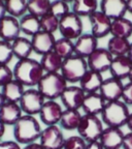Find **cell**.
I'll return each instance as SVG.
<instances>
[{"instance_id": "cell-1", "label": "cell", "mask_w": 132, "mask_h": 149, "mask_svg": "<svg viewBox=\"0 0 132 149\" xmlns=\"http://www.w3.org/2000/svg\"><path fill=\"white\" fill-rule=\"evenodd\" d=\"M12 72L14 79L28 88L37 87L44 74L40 62L32 58L18 60L12 68Z\"/></svg>"}, {"instance_id": "cell-2", "label": "cell", "mask_w": 132, "mask_h": 149, "mask_svg": "<svg viewBox=\"0 0 132 149\" xmlns=\"http://www.w3.org/2000/svg\"><path fill=\"white\" fill-rule=\"evenodd\" d=\"M41 125L35 116L24 114L14 125L15 141L20 145H27L39 140Z\"/></svg>"}, {"instance_id": "cell-3", "label": "cell", "mask_w": 132, "mask_h": 149, "mask_svg": "<svg viewBox=\"0 0 132 149\" xmlns=\"http://www.w3.org/2000/svg\"><path fill=\"white\" fill-rule=\"evenodd\" d=\"M129 114L130 111L128 106L120 100L107 102L100 114V118L106 126L122 128L123 126H126Z\"/></svg>"}, {"instance_id": "cell-4", "label": "cell", "mask_w": 132, "mask_h": 149, "mask_svg": "<svg viewBox=\"0 0 132 149\" xmlns=\"http://www.w3.org/2000/svg\"><path fill=\"white\" fill-rule=\"evenodd\" d=\"M67 86L68 83L60 72H50L44 74L36 88L46 100H56L61 97Z\"/></svg>"}, {"instance_id": "cell-5", "label": "cell", "mask_w": 132, "mask_h": 149, "mask_svg": "<svg viewBox=\"0 0 132 149\" xmlns=\"http://www.w3.org/2000/svg\"><path fill=\"white\" fill-rule=\"evenodd\" d=\"M88 70L87 59L73 54L63 60L60 74L67 83L74 84L79 83Z\"/></svg>"}, {"instance_id": "cell-6", "label": "cell", "mask_w": 132, "mask_h": 149, "mask_svg": "<svg viewBox=\"0 0 132 149\" xmlns=\"http://www.w3.org/2000/svg\"><path fill=\"white\" fill-rule=\"evenodd\" d=\"M103 130V122L99 116L83 114L81 122L77 128V133L88 143L99 140Z\"/></svg>"}, {"instance_id": "cell-7", "label": "cell", "mask_w": 132, "mask_h": 149, "mask_svg": "<svg viewBox=\"0 0 132 149\" xmlns=\"http://www.w3.org/2000/svg\"><path fill=\"white\" fill-rule=\"evenodd\" d=\"M83 22L79 16L69 12L59 20V32L62 37L75 40L83 34Z\"/></svg>"}, {"instance_id": "cell-8", "label": "cell", "mask_w": 132, "mask_h": 149, "mask_svg": "<svg viewBox=\"0 0 132 149\" xmlns=\"http://www.w3.org/2000/svg\"><path fill=\"white\" fill-rule=\"evenodd\" d=\"M46 100L39 92V90L36 87H33L26 89L21 100L19 102V105L23 111V114L36 116L39 114Z\"/></svg>"}, {"instance_id": "cell-9", "label": "cell", "mask_w": 132, "mask_h": 149, "mask_svg": "<svg viewBox=\"0 0 132 149\" xmlns=\"http://www.w3.org/2000/svg\"><path fill=\"white\" fill-rule=\"evenodd\" d=\"M65 136L59 125H50L42 128L38 142L44 149H63Z\"/></svg>"}, {"instance_id": "cell-10", "label": "cell", "mask_w": 132, "mask_h": 149, "mask_svg": "<svg viewBox=\"0 0 132 149\" xmlns=\"http://www.w3.org/2000/svg\"><path fill=\"white\" fill-rule=\"evenodd\" d=\"M113 59L114 56L109 53L106 48H97L87 58L88 68L102 74L109 70Z\"/></svg>"}, {"instance_id": "cell-11", "label": "cell", "mask_w": 132, "mask_h": 149, "mask_svg": "<svg viewBox=\"0 0 132 149\" xmlns=\"http://www.w3.org/2000/svg\"><path fill=\"white\" fill-rule=\"evenodd\" d=\"M64 109L57 100H46L40 110L39 120L46 126L59 125Z\"/></svg>"}, {"instance_id": "cell-12", "label": "cell", "mask_w": 132, "mask_h": 149, "mask_svg": "<svg viewBox=\"0 0 132 149\" xmlns=\"http://www.w3.org/2000/svg\"><path fill=\"white\" fill-rule=\"evenodd\" d=\"M88 18L91 24V33L97 40L103 38L111 33V19H109L101 10H96Z\"/></svg>"}, {"instance_id": "cell-13", "label": "cell", "mask_w": 132, "mask_h": 149, "mask_svg": "<svg viewBox=\"0 0 132 149\" xmlns=\"http://www.w3.org/2000/svg\"><path fill=\"white\" fill-rule=\"evenodd\" d=\"M85 96H86V93L84 92V90L79 86L68 85L66 89L63 91L60 100L65 109L81 110Z\"/></svg>"}, {"instance_id": "cell-14", "label": "cell", "mask_w": 132, "mask_h": 149, "mask_svg": "<svg viewBox=\"0 0 132 149\" xmlns=\"http://www.w3.org/2000/svg\"><path fill=\"white\" fill-rule=\"evenodd\" d=\"M124 83L119 79L114 77H109L104 79L102 82L101 86L98 92L101 94V96L105 100V102H115L120 100L123 92Z\"/></svg>"}, {"instance_id": "cell-15", "label": "cell", "mask_w": 132, "mask_h": 149, "mask_svg": "<svg viewBox=\"0 0 132 149\" xmlns=\"http://www.w3.org/2000/svg\"><path fill=\"white\" fill-rule=\"evenodd\" d=\"M20 21L18 18L6 15L0 21V40L12 42L19 36H21Z\"/></svg>"}, {"instance_id": "cell-16", "label": "cell", "mask_w": 132, "mask_h": 149, "mask_svg": "<svg viewBox=\"0 0 132 149\" xmlns=\"http://www.w3.org/2000/svg\"><path fill=\"white\" fill-rule=\"evenodd\" d=\"M124 135L122 128L106 126L99 138V142L104 149H121Z\"/></svg>"}, {"instance_id": "cell-17", "label": "cell", "mask_w": 132, "mask_h": 149, "mask_svg": "<svg viewBox=\"0 0 132 149\" xmlns=\"http://www.w3.org/2000/svg\"><path fill=\"white\" fill-rule=\"evenodd\" d=\"M55 42L56 38L54 36V33L46 32L42 30H40L39 32H37L31 37L33 52L40 56L53 51Z\"/></svg>"}, {"instance_id": "cell-18", "label": "cell", "mask_w": 132, "mask_h": 149, "mask_svg": "<svg viewBox=\"0 0 132 149\" xmlns=\"http://www.w3.org/2000/svg\"><path fill=\"white\" fill-rule=\"evenodd\" d=\"M98 48V40L92 33H83L74 40V54L83 58L89 56Z\"/></svg>"}, {"instance_id": "cell-19", "label": "cell", "mask_w": 132, "mask_h": 149, "mask_svg": "<svg viewBox=\"0 0 132 149\" xmlns=\"http://www.w3.org/2000/svg\"><path fill=\"white\" fill-rule=\"evenodd\" d=\"M105 104L106 102L99 92L89 93L85 96V100L82 105V110H83L84 114L100 116Z\"/></svg>"}, {"instance_id": "cell-20", "label": "cell", "mask_w": 132, "mask_h": 149, "mask_svg": "<svg viewBox=\"0 0 132 149\" xmlns=\"http://www.w3.org/2000/svg\"><path fill=\"white\" fill-rule=\"evenodd\" d=\"M100 10L111 20L123 18L127 13L126 0H101Z\"/></svg>"}, {"instance_id": "cell-21", "label": "cell", "mask_w": 132, "mask_h": 149, "mask_svg": "<svg viewBox=\"0 0 132 149\" xmlns=\"http://www.w3.org/2000/svg\"><path fill=\"white\" fill-rule=\"evenodd\" d=\"M131 68L132 61L130 60L127 55L118 56V57H114L109 72L111 74V77L123 81L128 78V74H129Z\"/></svg>"}, {"instance_id": "cell-22", "label": "cell", "mask_w": 132, "mask_h": 149, "mask_svg": "<svg viewBox=\"0 0 132 149\" xmlns=\"http://www.w3.org/2000/svg\"><path fill=\"white\" fill-rule=\"evenodd\" d=\"M23 115L21 107L17 102H6L0 108V121L6 126H14Z\"/></svg>"}, {"instance_id": "cell-23", "label": "cell", "mask_w": 132, "mask_h": 149, "mask_svg": "<svg viewBox=\"0 0 132 149\" xmlns=\"http://www.w3.org/2000/svg\"><path fill=\"white\" fill-rule=\"evenodd\" d=\"M103 80L104 79L102 77V74L88 70L86 72V74L83 76V78L79 80V86L83 89L84 92L86 94L98 92Z\"/></svg>"}, {"instance_id": "cell-24", "label": "cell", "mask_w": 132, "mask_h": 149, "mask_svg": "<svg viewBox=\"0 0 132 149\" xmlns=\"http://www.w3.org/2000/svg\"><path fill=\"white\" fill-rule=\"evenodd\" d=\"M25 90V86L16 79H12L3 87H1V92L4 95L6 102H17V104H19V102L21 100Z\"/></svg>"}, {"instance_id": "cell-25", "label": "cell", "mask_w": 132, "mask_h": 149, "mask_svg": "<svg viewBox=\"0 0 132 149\" xmlns=\"http://www.w3.org/2000/svg\"><path fill=\"white\" fill-rule=\"evenodd\" d=\"M109 34H111V36L123 37L129 40V37L132 35V21L125 17L111 20Z\"/></svg>"}, {"instance_id": "cell-26", "label": "cell", "mask_w": 132, "mask_h": 149, "mask_svg": "<svg viewBox=\"0 0 132 149\" xmlns=\"http://www.w3.org/2000/svg\"><path fill=\"white\" fill-rule=\"evenodd\" d=\"M83 114L79 110L64 109L59 126L64 130H77Z\"/></svg>"}, {"instance_id": "cell-27", "label": "cell", "mask_w": 132, "mask_h": 149, "mask_svg": "<svg viewBox=\"0 0 132 149\" xmlns=\"http://www.w3.org/2000/svg\"><path fill=\"white\" fill-rule=\"evenodd\" d=\"M14 57H16L18 60L30 58V55L33 52L31 40H28L26 37L19 36L17 40L12 42Z\"/></svg>"}, {"instance_id": "cell-28", "label": "cell", "mask_w": 132, "mask_h": 149, "mask_svg": "<svg viewBox=\"0 0 132 149\" xmlns=\"http://www.w3.org/2000/svg\"><path fill=\"white\" fill-rule=\"evenodd\" d=\"M40 64L44 70V74H50V72H60L61 66H62L63 59L61 58L58 54H56L54 51L44 54L41 56L40 59Z\"/></svg>"}, {"instance_id": "cell-29", "label": "cell", "mask_w": 132, "mask_h": 149, "mask_svg": "<svg viewBox=\"0 0 132 149\" xmlns=\"http://www.w3.org/2000/svg\"><path fill=\"white\" fill-rule=\"evenodd\" d=\"M19 21H20L21 32H23L26 35L32 37L33 35L41 30L40 19L38 17H35L30 14H26L23 17H21Z\"/></svg>"}, {"instance_id": "cell-30", "label": "cell", "mask_w": 132, "mask_h": 149, "mask_svg": "<svg viewBox=\"0 0 132 149\" xmlns=\"http://www.w3.org/2000/svg\"><path fill=\"white\" fill-rule=\"evenodd\" d=\"M130 45L131 42L127 38H123V37H116L111 36L107 42V48L109 52L114 56V57H118V56H125L128 54L130 49Z\"/></svg>"}, {"instance_id": "cell-31", "label": "cell", "mask_w": 132, "mask_h": 149, "mask_svg": "<svg viewBox=\"0 0 132 149\" xmlns=\"http://www.w3.org/2000/svg\"><path fill=\"white\" fill-rule=\"evenodd\" d=\"M72 13L79 17H89L98 10V0H73Z\"/></svg>"}, {"instance_id": "cell-32", "label": "cell", "mask_w": 132, "mask_h": 149, "mask_svg": "<svg viewBox=\"0 0 132 149\" xmlns=\"http://www.w3.org/2000/svg\"><path fill=\"white\" fill-rule=\"evenodd\" d=\"M51 3V0H28V14L33 15L35 17H38V18H41L44 15L49 14Z\"/></svg>"}, {"instance_id": "cell-33", "label": "cell", "mask_w": 132, "mask_h": 149, "mask_svg": "<svg viewBox=\"0 0 132 149\" xmlns=\"http://www.w3.org/2000/svg\"><path fill=\"white\" fill-rule=\"evenodd\" d=\"M53 51L56 54H58L63 60L68 58L74 54L73 40H70L68 38H65V37H61V38L56 40Z\"/></svg>"}, {"instance_id": "cell-34", "label": "cell", "mask_w": 132, "mask_h": 149, "mask_svg": "<svg viewBox=\"0 0 132 149\" xmlns=\"http://www.w3.org/2000/svg\"><path fill=\"white\" fill-rule=\"evenodd\" d=\"M28 0H8L5 3L6 14L15 18H21L26 15Z\"/></svg>"}, {"instance_id": "cell-35", "label": "cell", "mask_w": 132, "mask_h": 149, "mask_svg": "<svg viewBox=\"0 0 132 149\" xmlns=\"http://www.w3.org/2000/svg\"><path fill=\"white\" fill-rule=\"evenodd\" d=\"M40 19V28L42 31L54 33L59 29V19L51 14H46Z\"/></svg>"}, {"instance_id": "cell-36", "label": "cell", "mask_w": 132, "mask_h": 149, "mask_svg": "<svg viewBox=\"0 0 132 149\" xmlns=\"http://www.w3.org/2000/svg\"><path fill=\"white\" fill-rule=\"evenodd\" d=\"M14 58L12 42L0 40V65H8Z\"/></svg>"}, {"instance_id": "cell-37", "label": "cell", "mask_w": 132, "mask_h": 149, "mask_svg": "<svg viewBox=\"0 0 132 149\" xmlns=\"http://www.w3.org/2000/svg\"><path fill=\"white\" fill-rule=\"evenodd\" d=\"M69 6L68 3L64 2L62 0H55L52 1L51 6H50L49 14L55 16L56 18H58L60 20L62 17H64L65 15H67L69 13Z\"/></svg>"}, {"instance_id": "cell-38", "label": "cell", "mask_w": 132, "mask_h": 149, "mask_svg": "<svg viewBox=\"0 0 132 149\" xmlns=\"http://www.w3.org/2000/svg\"><path fill=\"white\" fill-rule=\"evenodd\" d=\"M87 142L81 136H70L66 138L63 145V149H85Z\"/></svg>"}, {"instance_id": "cell-39", "label": "cell", "mask_w": 132, "mask_h": 149, "mask_svg": "<svg viewBox=\"0 0 132 149\" xmlns=\"http://www.w3.org/2000/svg\"><path fill=\"white\" fill-rule=\"evenodd\" d=\"M14 79V72L8 65H0V87H3L5 84Z\"/></svg>"}, {"instance_id": "cell-40", "label": "cell", "mask_w": 132, "mask_h": 149, "mask_svg": "<svg viewBox=\"0 0 132 149\" xmlns=\"http://www.w3.org/2000/svg\"><path fill=\"white\" fill-rule=\"evenodd\" d=\"M121 100L125 102L126 105L129 107L132 106V83L125 84L123 88V92H122V96H121Z\"/></svg>"}, {"instance_id": "cell-41", "label": "cell", "mask_w": 132, "mask_h": 149, "mask_svg": "<svg viewBox=\"0 0 132 149\" xmlns=\"http://www.w3.org/2000/svg\"><path fill=\"white\" fill-rule=\"evenodd\" d=\"M0 149H22L21 145L12 140H0Z\"/></svg>"}, {"instance_id": "cell-42", "label": "cell", "mask_w": 132, "mask_h": 149, "mask_svg": "<svg viewBox=\"0 0 132 149\" xmlns=\"http://www.w3.org/2000/svg\"><path fill=\"white\" fill-rule=\"evenodd\" d=\"M122 148L123 149H132V133L125 134L124 135L123 143H122Z\"/></svg>"}, {"instance_id": "cell-43", "label": "cell", "mask_w": 132, "mask_h": 149, "mask_svg": "<svg viewBox=\"0 0 132 149\" xmlns=\"http://www.w3.org/2000/svg\"><path fill=\"white\" fill-rule=\"evenodd\" d=\"M85 149H104L101 143L99 142V140L97 141H92V142H88L86 144Z\"/></svg>"}, {"instance_id": "cell-44", "label": "cell", "mask_w": 132, "mask_h": 149, "mask_svg": "<svg viewBox=\"0 0 132 149\" xmlns=\"http://www.w3.org/2000/svg\"><path fill=\"white\" fill-rule=\"evenodd\" d=\"M22 149H44V147L37 141V142H33L30 143V144L24 145V147H22Z\"/></svg>"}, {"instance_id": "cell-45", "label": "cell", "mask_w": 132, "mask_h": 149, "mask_svg": "<svg viewBox=\"0 0 132 149\" xmlns=\"http://www.w3.org/2000/svg\"><path fill=\"white\" fill-rule=\"evenodd\" d=\"M6 8H5V3H3L1 0H0V21L6 16Z\"/></svg>"}, {"instance_id": "cell-46", "label": "cell", "mask_w": 132, "mask_h": 149, "mask_svg": "<svg viewBox=\"0 0 132 149\" xmlns=\"http://www.w3.org/2000/svg\"><path fill=\"white\" fill-rule=\"evenodd\" d=\"M126 126L128 127L129 132H131V133H132V112H130L129 117H128L127 122H126Z\"/></svg>"}, {"instance_id": "cell-47", "label": "cell", "mask_w": 132, "mask_h": 149, "mask_svg": "<svg viewBox=\"0 0 132 149\" xmlns=\"http://www.w3.org/2000/svg\"><path fill=\"white\" fill-rule=\"evenodd\" d=\"M5 130H6V125L0 121V140H2L3 136L5 134Z\"/></svg>"}, {"instance_id": "cell-48", "label": "cell", "mask_w": 132, "mask_h": 149, "mask_svg": "<svg viewBox=\"0 0 132 149\" xmlns=\"http://www.w3.org/2000/svg\"><path fill=\"white\" fill-rule=\"evenodd\" d=\"M126 4H127V12L132 14V0H126Z\"/></svg>"}, {"instance_id": "cell-49", "label": "cell", "mask_w": 132, "mask_h": 149, "mask_svg": "<svg viewBox=\"0 0 132 149\" xmlns=\"http://www.w3.org/2000/svg\"><path fill=\"white\" fill-rule=\"evenodd\" d=\"M5 102H6V100H5V97H4V95L2 94V92L0 91V108L2 107Z\"/></svg>"}, {"instance_id": "cell-50", "label": "cell", "mask_w": 132, "mask_h": 149, "mask_svg": "<svg viewBox=\"0 0 132 149\" xmlns=\"http://www.w3.org/2000/svg\"><path fill=\"white\" fill-rule=\"evenodd\" d=\"M127 56L129 57L130 60L132 61V42H131V45H130V49H129V52H128Z\"/></svg>"}, {"instance_id": "cell-51", "label": "cell", "mask_w": 132, "mask_h": 149, "mask_svg": "<svg viewBox=\"0 0 132 149\" xmlns=\"http://www.w3.org/2000/svg\"><path fill=\"white\" fill-rule=\"evenodd\" d=\"M127 79L129 80V82H131V83H132V68L130 70V72H129V74H128Z\"/></svg>"}, {"instance_id": "cell-52", "label": "cell", "mask_w": 132, "mask_h": 149, "mask_svg": "<svg viewBox=\"0 0 132 149\" xmlns=\"http://www.w3.org/2000/svg\"><path fill=\"white\" fill-rule=\"evenodd\" d=\"M62 1H64V2H66V3H70V2L72 3V1H73V0H62Z\"/></svg>"}, {"instance_id": "cell-53", "label": "cell", "mask_w": 132, "mask_h": 149, "mask_svg": "<svg viewBox=\"0 0 132 149\" xmlns=\"http://www.w3.org/2000/svg\"><path fill=\"white\" fill-rule=\"evenodd\" d=\"M1 1H2V2H3V3H6V2H7V1H8V0H1Z\"/></svg>"}]
</instances>
